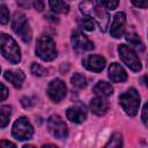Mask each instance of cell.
<instances>
[{
  "label": "cell",
  "mask_w": 148,
  "mask_h": 148,
  "mask_svg": "<svg viewBox=\"0 0 148 148\" xmlns=\"http://www.w3.org/2000/svg\"><path fill=\"white\" fill-rule=\"evenodd\" d=\"M132 3L140 8H148V0H131Z\"/></svg>",
  "instance_id": "obj_28"
},
{
  "label": "cell",
  "mask_w": 148,
  "mask_h": 148,
  "mask_svg": "<svg viewBox=\"0 0 148 148\" xmlns=\"http://www.w3.org/2000/svg\"><path fill=\"white\" fill-rule=\"evenodd\" d=\"M51 9L54 13H60V14H66L69 10V6L64 1V0H50L49 1Z\"/></svg>",
  "instance_id": "obj_18"
},
{
  "label": "cell",
  "mask_w": 148,
  "mask_h": 148,
  "mask_svg": "<svg viewBox=\"0 0 148 148\" xmlns=\"http://www.w3.org/2000/svg\"><path fill=\"white\" fill-rule=\"evenodd\" d=\"M98 2L105 9H114V8H117L119 0H98Z\"/></svg>",
  "instance_id": "obj_25"
},
{
  "label": "cell",
  "mask_w": 148,
  "mask_h": 148,
  "mask_svg": "<svg viewBox=\"0 0 148 148\" xmlns=\"http://www.w3.org/2000/svg\"><path fill=\"white\" fill-rule=\"evenodd\" d=\"M31 73H32L34 75H36V76H44V75L47 74V69L44 68L42 65L34 62V64L31 65Z\"/></svg>",
  "instance_id": "obj_24"
},
{
  "label": "cell",
  "mask_w": 148,
  "mask_h": 148,
  "mask_svg": "<svg viewBox=\"0 0 148 148\" xmlns=\"http://www.w3.org/2000/svg\"><path fill=\"white\" fill-rule=\"evenodd\" d=\"M3 76L15 88H20L24 81V73L21 69H8L3 73Z\"/></svg>",
  "instance_id": "obj_15"
},
{
  "label": "cell",
  "mask_w": 148,
  "mask_h": 148,
  "mask_svg": "<svg viewBox=\"0 0 148 148\" xmlns=\"http://www.w3.org/2000/svg\"><path fill=\"white\" fill-rule=\"evenodd\" d=\"M126 40L130 43L131 46H133V47H135V49H140L141 51H143V49H145V47H143V44L141 43L139 36H138L135 32H130V34H127V35H126Z\"/></svg>",
  "instance_id": "obj_20"
},
{
  "label": "cell",
  "mask_w": 148,
  "mask_h": 148,
  "mask_svg": "<svg viewBox=\"0 0 148 148\" xmlns=\"http://www.w3.org/2000/svg\"><path fill=\"white\" fill-rule=\"evenodd\" d=\"M21 103H22V105H23L24 108H30V106L34 104V102H31V99H30L29 97H23V98L21 99Z\"/></svg>",
  "instance_id": "obj_30"
},
{
  "label": "cell",
  "mask_w": 148,
  "mask_h": 148,
  "mask_svg": "<svg viewBox=\"0 0 148 148\" xmlns=\"http://www.w3.org/2000/svg\"><path fill=\"white\" fill-rule=\"evenodd\" d=\"M72 45L74 49L80 50V51H90L94 49V44L86 36L83 35L81 31H74L72 34Z\"/></svg>",
  "instance_id": "obj_10"
},
{
  "label": "cell",
  "mask_w": 148,
  "mask_h": 148,
  "mask_svg": "<svg viewBox=\"0 0 148 148\" xmlns=\"http://www.w3.org/2000/svg\"><path fill=\"white\" fill-rule=\"evenodd\" d=\"M12 29L24 43H29L31 40L32 31L24 14L18 12L14 14V17L12 20Z\"/></svg>",
  "instance_id": "obj_4"
},
{
  "label": "cell",
  "mask_w": 148,
  "mask_h": 148,
  "mask_svg": "<svg viewBox=\"0 0 148 148\" xmlns=\"http://www.w3.org/2000/svg\"><path fill=\"white\" fill-rule=\"evenodd\" d=\"M0 17H1V23L6 24L9 21V12L7 9V6L5 3H1V9H0Z\"/></svg>",
  "instance_id": "obj_26"
},
{
  "label": "cell",
  "mask_w": 148,
  "mask_h": 148,
  "mask_svg": "<svg viewBox=\"0 0 148 148\" xmlns=\"http://www.w3.org/2000/svg\"><path fill=\"white\" fill-rule=\"evenodd\" d=\"M0 145H1L2 147H16V146H15V143H12V142L5 141V140H2V141L0 142Z\"/></svg>",
  "instance_id": "obj_32"
},
{
  "label": "cell",
  "mask_w": 148,
  "mask_h": 148,
  "mask_svg": "<svg viewBox=\"0 0 148 148\" xmlns=\"http://www.w3.org/2000/svg\"><path fill=\"white\" fill-rule=\"evenodd\" d=\"M94 92L99 96H110L113 92V88L110 83H108L105 81H99L94 87Z\"/></svg>",
  "instance_id": "obj_17"
},
{
  "label": "cell",
  "mask_w": 148,
  "mask_h": 148,
  "mask_svg": "<svg viewBox=\"0 0 148 148\" xmlns=\"http://www.w3.org/2000/svg\"><path fill=\"white\" fill-rule=\"evenodd\" d=\"M12 134L17 140H29L34 134V128L25 117H21L14 123Z\"/></svg>",
  "instance_id": "obj_7"
},
{
  "label": "cell",
  "mask_w": 148,
  "mask_h": 148,
  "mask_svg": "<svg viewBox=\"0 0 148 148\" xmlns=\"http://www.w3.org/2000/svg\"><path fill=\"white\" fill-rule=\"evenodd\" d=\"M121 145H123L121 135L118 134V133H114V134L110 138V140H109V142L105 145V147H120Z\"/></svg>",
  "instance_id": "obj_23"
},
{
  "label": "cell",
  "mask_w": 148,
  "mask_h": 148,
  "mask_svg": "<svg viewBox=\"0 0 148 148\" xmlns=\"http://www.w3.org/2000/svg\"><path fill=\"white\" fill-rule=\"evenodd\" d=\"M7 95H8V90H7L6 86L3 83H1V101H5L7 98Z\"/></svg>",
  "instance_id": "obj_31"
},
{
  "label": "cell",
  "mask_w": 148,
  "mask_h": 148,
  "mask_svg": "<svg viewBox=\"0 0 148 148\" xmlns=\"http://www.w3.org/2000/svg\"><path fill=\"white\" fill-rule=\"evenodd\" d=\"M118 52H119V56L121 58V60L124 61V64L131 68L132 71L134 72H139L141 69V62L136 56V53L134 52V50L125 44H121L118 46Z\"/></svg>",
  "instance_id": "obj_6"
},
{
  "label": "cell",
  "mask_w": 148,
  "mask_h": 148,
  "mask_svg": "<svg viewBox=\"0 0 148 148\" xmlns=\"http://www.w3.org/2000/svg\"><path fill=\"white\" fill-rule=\"evenodd\" d=\"M141 81H142V83H143L146 87H148V74H146L145 76H142Z\"/></svg>",
  "instance_id": "obj_33"
},
{
  "label": "cell",
  "mask_w": 148,
  "mask_h": 148,
  "mask_svg": "<svg viewBox=\"0 0 148 148\" xmlns=\"http://www.w3.org/2000/svg\"><path fill=\"white\" fill-rule=\"evenodd\" d=\"M80 25L82 29H84L87 31H92L95 29V20L91 16L86 15L84 17H82L80 20Z\"/></svg>",
  "instance_id": "obj_22"
},
{
  "label": "cell",
  "mask_w": 148,
  "mask_h": 148,
  "mask_svg": "<svg viewBox=\"0 0 148 148\" xmlns=\"http://www.w3.org/2000/svg\"><path fill=\"white\" fill-rule=\"evenodd\" d=\"M90 109L91 111L97 116H103L108 111V103L102 97L92 98L90 102Z\"/></svg>",
  "instance_id": "obj_16"
},
{
  "label": "cell",
  "mask_w": 148,
  "mask_h": 148,
  "mask_svg": "<svg viewBox=\"0 0 148 148\" xmlns=\"http://www.w3.org/2000/svg\"><path fill=\"white\" fill-rule=\"evenodd\" d=\"M80 10L88 16H94L96 17L95 20H97V22L101 25V30L105 31L108 28V23H109V15L105 10H103L101 7H98L96 5L95 1L92 0H83L82 2H80L79 5Z\"/></svg>",
  "instance_id": "obj_1"
},
{
  "label": "cell",
  "mask_w": 148,
  "mask_h": 148,
  "mask_svg": "<svg viewBox=\"0 0 148 148\" xmlns=\"http://www.w3.org/2000/svg\"><path fill=\"white\" fill-rule=\"evenodd\" d=\"M47 127H49L50 133L59 140H64L68 135L67 125L61 119V117H59L58 114H52L47 119Z\"/></svg>",
  "instance_id": "obj_8"
},
{
  "label": "cell",
  "mask_w": 148,
  "mask_h": 148,
  "mask_svg": "<svg viewBox=\"0 0 148 148\" xmlns=\"http://www.w3.org/2000/svg\"><path fill=\"white\" fill-rule=\"evenodd\" d=\"M83 66L91 72H101L104 67H105V59L99 56V54H91V56H87L83 60H82Z\"/></svg>",
  "instance_id": "obj_12"
},
{
  "label": "cell",
  "mask_w": 148,
  "mask_h": 148,
  "mask_svg": "<svg viewBox=\"0 0 148 148\" xmlns=\"http://www.w3.org/2000/svg\"><path fill=\"white\" fill-rule=\"evenodd\" d=\"M109 77L112 82H123L127 79V73L119 64L113 62L109 66Z\"/></svg>",
  "instance_id": "obj_14"
},
{
  "label": "cell",
  "mask_w": 148,
  "mask_h": 148,
  "mask_svg": "<svg viewBox=\"0 0 148 148\" xmlns=\"http://www.w3.org/2000/svg\"><path fill=\"white\" fill-rule=\"evenodd\" d=\"M32 5H34L35 9L38 10V12H42V10L44 9V2H43L42 0H34Z\"/></svg>",
  "instance_id": "obj_29"
},
{
  "label": "cell",
  "mask_w": 148,
  "mask_h": 148,
  "mask_svg": "<svg viewBox=\"0 0 148 148\" xmlns=\"http://www.w3.org/2000/svg\"><path fill=\"white\" fill-rule=\"evenodd\" d=\"M66 91H67L66 84H65V82H64L62 80H60V79H54V80H52V81L49 83V86H47V95H49V97H50L53 102H56V103L60 102V101L66 96Z\"/></svg>",
  "instance_id": "obj_9"
},
{
  "label": "cell",
  "mask_w": 148,
  "mask_h": 148,
  "mask_svg": "<svg viewBox=\"0 0 148 148\" xmlns=\"http://www.w3.org/2000/svg\"><path fill=\"white\" fill-rule=\"evenodd\" d=\"M0 45L2 56L13 64H17L21 60V51L17 43L6 34L0 35Z\"/></svg>",
  "instance_id": "obj_2"
},
{
  "label": "cell",
  "mask_w": 148,
  "mask_h": 148,
  "mask_svg": "<svg viewBox=\"0 0 148 148\" xmlns=\"http://www.w3.org/2000/svg\"><path fill=\"white\" fill-rule=\"evenodd\" d=\"M71 82H72V84L75 88H79V89H82V88H86L87 87V79H86L84 75H82L80 73H75L72 76Z\"/></svg>",
  "instance_id": "obj_21"
},
{
  "label": "cell",
  "mask_w": 148,
  "mask_h": 148,
  "mask_svg": "<svg viewBox=\"0 0 148 148\" xmlns=\"http://www.w3.org/2000/svg\"><path fill=\"white\" fill-rule=\"evenodd\" d=\"M66 116H67L68 120H71L72 123H75V124H80V123L84 121L87 118L86 109L82 105H74V106L68 108L66 111Z\"/></svg>",
  "instance_id": "obj_13"
},
{
  "label": "cell",
  "mask_w": 148,
  "mask_h": 148,
  "mask_svg": "<svg viewBox=\"0 0 148 148\" xmlns=\"http://www.w3.org/2000/svg\"><path fill=\"white\" fill-rule=\"evenodd\" d=\"M125 24H126V15L123 12H119L114 15L112 24H111V29H110V34L112 37L114 38H120L124 32H125Z\"/></svg>",
  "instance_id": "obj_11"
},
{
  "label": "cell",
  "mask_w": 148,
  "mask_h": 148,
  "mask_svg": "<svg viewBox=\"0 0 148 148\" xmlns=\"http://www.w3.org/2000/svg\"><path fill=\"white\" fill-rule=\"evenodd\" d=\"M36 54L44 61L53 60L58 54L54 40L49 36L39 37L36 45Z\"/></svg>",
  "instance_id": "obj_3"
},
{
  "label": "cell",
  "mask_w": 148,
  "mask_h": 148,
  "mask_svg": "<svg viewBox=\"0 0 148 148\" xmlns=\"http://www.w3.org/2000/svg\"><path fill=\"white\" fill-rule=\"evenodd\" d=\"M141 119H142L143 124H145L146 126H148V102L145 104V106H143V109H142Z\"/></svg>",
  "instance_id": "obj_27"
},
{
  "label": "cell",
  "mask_w": 148,
  "mask_h": 148,
  "mask_svg": "<svg viewBox=\"0 0 148 148\" xmlns=\"http://www.w3.org/2000/svg\"><path fill=\"white\" fill-rule=\"evenodd\" d=\"M10 113H12V108L10 106L2 105L0 108V126H1V128H3L8 124Z\"/></svg>",
  "instance_id": "obj_19"
},
{
  "label": "cell",
  "mask_w": 148,
  "mask_h": 148,
  "mask_svg": "<svg viewBox=\"0 0 148 148\" xmlns=\"http://www.w3.org/2000/svg\"><path fill=\"white\" fill-rule=\"evenodd\" d=\"M119 103L128 116H135L140 105V97L136 89L131 88L126 92L121 94L119 96Z\"/></svg>",
  "instance_id": "obj_5"
}]
</instances>
